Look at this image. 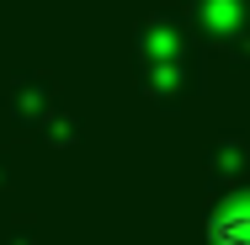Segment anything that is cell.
<instances>
[{
	"label": "cell",
	"mask_w": 250,
	"mask_h": 245,
	"mask_svg": "<svg viewBox=\"0 0 250 245\" xmlns=\"http://www.w3.org/2000/svg\"><path fill=\"white\" fill-rule=\"evenodd\" d=\"M208 235H213V245H250V208H224Z\"/></svg>",
	"instance_id": "cell-1"
}]
</instances>
